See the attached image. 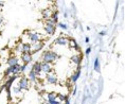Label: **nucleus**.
<instances>
[{"label": "nucleus", "instance_id": "f257e3e1", "mask_svg": "<svg viewBox=\"0 0 125 104\" xmlns=\"http://www.w3.org/2000/svg\"><path fill=\"white\" fill-rule=\"evenodd\" d=\"M59 58V55L56 52L52 51V50H47L42 53V59L43 63H48V64H52L54 61Z\"/></svg>", "mask_w": 125, "mask_h": 104}, {"label": "nucleus", "instance_id": "f03ea898", "mask_svg": "<svg viewBox=\"0 0 125 104\" xmlns=\"http://www.w3.org/2000/svg\"><path fill=\"white\" fill-rule=\"evenodd\" d=\"M42 36L37 32H33V33H29V39L32 44H36V43H40Z\"/></svg>", "mask_w": 125, "mask_h": 104}, {"label": "nucleus", "instance_id": "7ed1b4c3", "mask_svg": "<svg viewBox=\"0 0 125 104\" xmlns=\"http://www.w3.org/2000/svg\"><path fill=\"white\" fill-rule=\"evenodd\" d=\"M19 70H20V65L17 64L15 66H12V67H9L7 70H5V74H7V75L17 74V73H19Z\"/></svg>", "mask_w": 125, "mask_h": 104}, {"label": "nucleus", "instance_id": "20e7f679", "mask_svg": "<svg viewBox=\"0 0 125 104\" xmlns=\"http://www.w3.org/2000/svg\"><path fill=\"white\" fill-rule=\"evenodd\" d=\"M18 87L20 88L21 90H28L29 89V81H28L27 78L22 77L19 80V83H18Z\"/></svg>", "mask_w": 125, "mask_h": 104}, {"label": "nucleus", "instance_id": "39448f33", "mask_svg": "<svg viewBox=\"0 0 125 104\" xmlns=\"http://www.w3.org/2000/svg\"><path fill=\"white\" fill-rule=\"evenodd\" d=\"M40 69H42V72H45V73H51L52 71V65L51 64H48V63H43L42 62L40 63Z\"/></svg>", "mask_w": 125, "mask_h": 104}, {"label": "nucleus", "instance_id": "423d86ee", "mask_svg": "<svg viewBox=\"0 0 125 104\" xmlns=\"http://www.w3.org/2000/svg\"><path fill=\"white\" fill-rule=\"evenodd\" d=\"M46 80H47V82H48L49 84H51V85H54V84L57 83V77H56V75L53 73V72L47 74Z\"/></svg>", "mask_w": 125, "mask_h": 104}, {"label": "nucleus", "instance_id": "0eeeda50", "mask_svg": "<svg viewBox=\"0 0 125 104\" xmlns=\"http://www.w3.org/2000/svg\"><path fill=\"white\" fill-rule=\"evenodd\" d=\"M7 64L9 65V67H12V66H15L18 64V58L15 55H12L10 56L8 59H7Z\"/></svg>", "mask_w": 125, "mask_h": 104}, {"label": "nucleus", "instance_id": "6e6552de", "mask_svg": "<svg viewBox=\"0 0 125 104\" xmlns=\"http://www.w3.org/2000/svg\"><path fill=\"white\" fill-rule=\"evenodd\" d=\"M42 43H36V44H32L31 45V54L32 53H35L37 51H39V50H42Z\"/></svg>", "mask_w": 125, "mask_h": 104}, {"label": "nucleus", "instance_id": "1a4fd4ad", "mask_svg": "<svg viewBox=\"0 0 125 104\" xmlns=\"http://www.w3.org/2000/svg\"><path fill=\"white\" fill-rule=\"evenodd\" d=\"M21 59L22 62L26 64H29V63L32 61V54L31 53H21Z\"/></svg>", "mask_w": 125, "mask_h": 104}, {"label": "nucleus", "instance_id": "9d476101", "mask_svg": "<svg viewBox=\"0 0 125 104\" xmlns=\"http://www.w3.org/2000/svg\"><path fill=\"white\" fill-rule=\"evenodd\" d=\"M55 44H57L59 46H67L69 44V40L65 37H58V38L55 39Z\"/></svg>", "mask_w": 125, "mask_h": 104}, {"label": "nucleus", "instance_id": "9b49d317", "mask_svg": "<svg viewBox=\"0 0 125 104\" xmlns=\"http://www.w3.org/2000/svg\"><path fill=\"white\" fill-rule=\"evenodd\" d=\"M52 13H53V12L50 10V9H45V10H42V17L45 18L46 20H47V19H50V18H51Z\"/></svg>", "mask_w": 125, "mask_h": 104}, {"label": "nucleus", "instance_id": "f8f14e48", "mask_svg": "<svg viewBox=\"0 0 125 104\" xmlns=\"http://www.w3.org/2000/svg\"><path fill=\"white\" fill-rule=\"evenodd\" d=\"M56 93L54 92H49L46 94V101L47 102H53V101H56Z\"/></svg>", "mask_w": 125, "mask_h": 104}, {"label": "nucleus", "instance_id": "ddd939ff", "mask_svg": "<svg viewBox=\"0 0 125 104\" xmlns=\"http://www.w3.org/2000/svg\"><path fill=\"white\" fill-rule=\"evenodd\" d=\"M45 31L48 35H52L55 32V27L54 26H48V24H45Z\"/></svg>", "mask_w": 125, "mask_h": 104}, {"label": "nucleus", "instance_id": "4468645a", "mask_svg": "<svg viewBox=\"0 0 125 104\" xmlns=\"http://www.w3.org/2000/svg\"><path fill=\"white\" fill-rule=\"evenodd\" d=\"M80 73H81V68L79 67V69H77V71L76 72H74V73L71 75V78H70V81H71V83H75L76 80L79 79L80 77Z\"/></svg>", "mask_w": 125, "mask_h": 104}, {"label": "nucleus", "instance_id": "2eb2a0df", "mask_svg": "<svg viewBox=\"0 0 125 104\" xmlns=\"http://www.w3.org/2000/svg\"><path fill=\"white\" fill-rule=\"evenodd\" d=\"M32 70L35 72L36 75H39L40 72H42V69H40V63H35V64L32 66Z\"/></svg>", "mask_w": 125, "mask_h": 104}, {"label": "nucleus", "instance_id": "dca6fc26", "mask_svg": "<svg viewBox=\"0 0 125 104\" xmlns=\"http://www.w3.org/2000/svg\"><path fill=\"white\" fill-rule=\"evenodd\" d=\"M81 61H82V56H81V55H73V56H71V62L74 63L75 65H80Z\"/></svg>", "mask_w": 125, "mask_h": 104}, {"label": "nucleus", "instance_id": "f3484780", "mask_svg": "<svg viewBox=\"0 0 125 104\" xmlns=\"http://www.w3.org/2000/svg\"><path fill=\"white\" fill-rule=\"evenodd\" d=\"M31 45L30 44H22V53H30Z\"/></svg>", "mask_w": 125, "mask_h": 104}, {"label": "nucleus", "instance_id": "a211bd4d", "mask_svg": "<svg viewBox=\"0 0 125 104\" xmlns=\"http://www.w3.org/2000/svg\"><path fill=\"white\" fill-rule=\"evenodd\" d=\"M51 19L54 21L55 23H57V21H58V13L57 12H53L52 15H51Z\"/></svg>", "mask_w": 125, "mask_h": 104}, {"label": "nucleus", "instance_id": "6ab92c4d", "mask_svg": "<svg viewBox=\"0 0 125 104\" xmlns=\"http://www.w3.org/2000/svg\"><path fill=\"white\" fill-rule=\"evenodd\" d=\"M36 77H37V75H36L35 72H34L33 70H31V71H30V73H29V78H30V80L32 81V82L36 81Z\"/></svg>", "mask_w": 125, "mask_h": 104}, {"label": "nucleus", "instance_id": "aec40b11", "mask_svg": "<svg viewBox=\"0 0 125 104\" xmlns=\"http://www.w3.org/2000/svg\"><path fill=\"white\" fill-rule=\"evenodd\" d=\"M14 79H15V77H12L10 80H9L8 82H7V85H5V88H7V90L9 91L10 90V87H11V85H12V82L14 81Z\"/></svg>", "mask_w": 125, "mask_h": 104}, {"label": "nucleus", "instance_id": "412c9836", "mask_svg": "<svg viewBox=\"0 0 125 104\" xmlns=\"http://www.w3.org/2000/svg\"><path fill=\"white\" fill-rule=\"evenodd\" d=\"M13 93L14 94H20L21 96V94H22V90H21L19 87H14L13 88Z\"/></svg>", "mask_w": 125, "mask_h": 104}, {"label": "nucleus", "instance_id": "4be33fe9", "mask_svg": "<svg viewBox=\"0 0 125 104\" xmlns=\"http://www.w3.org/2000/svg\"><path fill=\"white\" fill-rule=\"evenodd\" d=\"M94 70L95 71H100V64H99V59L96 58L94 62Z\"/></svg>", "mask_w": 125, "mask_h": 104}, {"label": "nucleus", "instance_id": "5701e85b", "mask_svg": "<svg viewBox=\"0 0 125 104\" xmlns=\"http://www.w3.org/2000/svg\"><path fill=\"white\" fill-rule=\"evenodd\" d=\"M46 24H48V26H54V27H55L56 23L51 19V18H50V19H47V20H46Z\"/></svg>", "mask_w": 125, "mask_h": 104}, {"label": "nucleus", "instance_id": "b1692460", "mask_svg": "<svg viewBox=\"0 0 125 104\" xmlns=\"http://www.w3.org/2000/svg\"><path fill=\"white\" fill-rule=\"evenodd\" d=\"M15 50H16V52L22 53V44H21V45H17L16 48H15Z\"/></svg>", "mask_w": 125, "mask_h": 104}, {"label": "nucleus", "instance_id": "393cba45", "mask_svg": "<svg viewBox=\"0 0 125 104\" xmlns=\"http://www.w3.org/2000/svg\"><path fill=\"white\" fill-rule=\"evenodd\" d=\"M56 98H58L61 101H66V99H67V98L65 96H62V94H56Z\"/></svg>", "mask_w": 125, "mask_h": 104}, {"label": "nucleus", "instance_id": "a878e982", "mask_svg": "<svg viewBox=\"0 0 125 104\" xmlns=\"http://www.w3.org/2000/svg\"><path fill=\"white\" fill-rule=\"evenodd\" d=\"M70 45L72 46V47H74V48H79L77 45H76V43L74 42V39H70Z\"/></svg>", "mask_w": 125, "mask_h": 104}, {"label": "nucleus", "instance_id": "bb28decb", "mask_svg": "<svg viewBox=\"0 0 125 104\" xmlns=\"http://www.w3.org/2000/svg\"><path fill=\"white\" fill-rule=\"evenodd\" d=\"M26 68H27V65H20V70H19V72H22V71H24L26 70Z\"/></svg>", "mask_w": 125, "mask_h": 104}, {"label": "nucleus", "instance_id": "cd10ccee", "mask_svg": "<svg viewBox=\"0 0 125 104\" xmlns=\"http://www.w3.org/2000/svg\"><path fill=\"white\" fill-rule=\"evenodd\" d=\"M58 26L62 28V29H64V30H66L67 29V26L66 24H64V23H58Z\"/></svg>", "mask_w": 125, "mask_h": 104}, {"label": "nucleus", "instance_id": "c85d7f7f", "mask_svg": "<svg viewBox=\"0 0 125 104\" xmlns=\"http://www.w3.org/2000/svg\"><path fill=\"white\" fill-rule=\"evenodd\" d=\"M46 104H59V102H57V101H53V102H47Z\"/></svg>", "mask_w": 125, "mask_h": 104}, {"label": "nucleus", "instance_id": "c756f323", "mask_svg": "<svg viewBox=\"0 0 125 104\" xmlns=\"http://www.w3.org/2000/svg\"><path fill=\"white\" fill-rule=\"evenodd\" d=\"M2 23H3V16H2L1 14H0V24H1Z\"/></svg>", "mask_w": 125, "mask_h": 104}, {"label": "nucleus", "instance_id": "7c9ffc66", "mask_svg": "<svg viewBox=\"0 0 125 104\" xmlns=\"http://www.w3.org/2000/svg\"><path fill=\"white\" fill-rule=\"evenodd\" d=\"M90 51H91V48H88V49L86 50V54H89Z\"/></svg>", "mask_w": 125, "mask_h": 104}, {"label": "nucleus", "instance_id": "2f4dec72", "mask_svg": "<svg viewBox=\"0 0 125 104\" xmlns=\"http://www.w3.org/2000/svg\"><path fill=\"white\" fill-rule=\"evenodd\" d=\"M65 102H66L65 104H70V103H69V100H68V99H66V101H65Z\"/></svg>", "mask_w": 125, "mask_h": 104}, {"label": "nucleus", "instance_id": "473e14b6", "mask_svg": "<svg viewBox=\"0 0 125 104\" xmlns=\"http://www.w3.org/2000/svg\"><path fill=\"white\" fill-rule=\"evenodd\" d=\"M2 5H3V2H2V1H0V7H2Z\"/></svg>", "mask_w": 125, "mask_h": 104}, {"label": "nucleus", "instance_id": "72a5a7b5", "mask_svg": "<svg viewBox=\"0 0 125 104\" xmlns=\"http://www.w3.org/2000/svg\"><path fill=\"white\" fill-rule=\"evenodd\" d=\"M0 67H1V64H0Z\"/></svg>", "mask_w": 125, "mask_h": 104}]
</instances>
